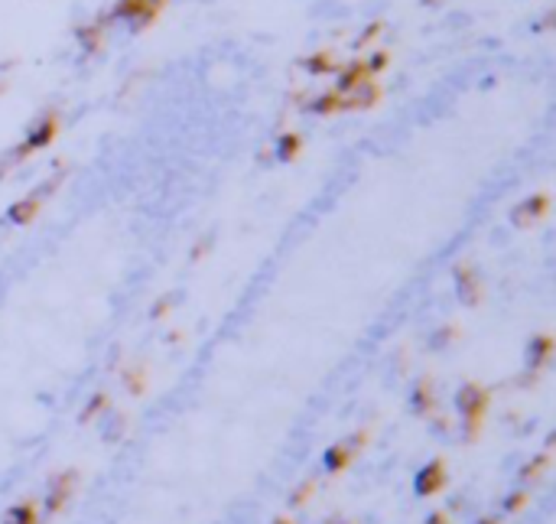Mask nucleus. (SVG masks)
<instances>
[{"mask_svg": "<svg viewBox=\"0 0 556 524\" xmlns=\"http://www.w3.org/2000/svg\"><path fill=\"white\" fill-rule=\"evenodd\" d=\"M299 147H303V140L297 137V134H286V137H280V147H277V157L283 163H290L293 157L299 153Z\"/></svg>", "mask_w": 556, "mask_h": 524, "instance_id": "14", "label": "nucleus"}, {"mask_svg": "<svg viewBox=\"0 0 556 524\" xmlns=\"http://www.w3.org/2000/svg\"><path fill=\"white\" fill-rule=\"evenodd\" d=\"M39 521H43V508H39V501H33V499L13 505L10 512L3 514V524H39Z\"/></svg>", "mask_w": 556, "mask_h": 524, "instance_id": "11", "label": "nucleus"}, {"mask_svg": "<svg viewBox=\"0 0 556 524\" xmlns=\"http://www.w3.org/2000/svg\"><path fill=\"white\" fill-rule=\"evenodd\" d=\"M445 486H449V472H445L443 459L426 462L420 472H417V495H423V499H430V495H436V492H443Z\"/></svg>", "mask_w": 556, "mask_h": 524, "instance_id": "4", "label": "nucleus"}, {"mask_svg": "<svg viewBox=\"0 0 556 524\" xmlns=\"http://www.w3.org/2000/svg\"><path fill=\"white\" fill-rule=\"evenodd\" d=\"M546 466H550V456H546V453H544V456H537V459H533V462H527V466L520 469V479H524V482H537V479L544 475V469H546Z\"/></svg>", "mask_w": 556, "mask_h": 524, "instance_id": "15", "label": "nucleus"}, {"mask_svg": "<svg viewBox=\"0 0 556 524\" xmlns=\"http://www.w3.org/2000/svg\"><path fill=\"white\" fill-rule=\"evenodd\" d=\"M104 407H108V394H95V398H91V404H85V411H82V424L95 420Z\"/></svg>", "mask_w": 556, "mask_h": 524, "instance_id": "18", "label": "nucleus"}, {"mask_svg": "<svg viewBox=\"0 0 556 524\" xmlns=\"http://www.w3.org/2000/svg\"><path fill=\"white\" fill-rule=\"evenodd\" d=\"M527 501H531V492H527V488H520V492H514V495H507L501 508H505V514H518Z\"/></svg>", "mask_w": 556, "mask_h": 524, "instance_id": "17", "label": "nucleus"}, {"mask_svg": "<svg viewBox=\"0 0 556 524\" xmlns=\"http://www.w3.org/2000/svg\"><path fill=\"white\" fill-rule=\"evenodd\" d=\"M124 381H127V391H130V394H143V391H147V368H143V365L130 368V372L124 374Z\"/></svg>", "mask_w": 556, "mask_h": 524, "instance_id": "12", "label": "nucleus"}, {"mask_svg": "<svg viewBox=\"0 0 556 524\" xmlns=\"http://www.w3.org/2000/svg\"><path fill=\"white\" fill-rule=\"evenodd\" d=\"M82 43H85L88 49H98V43H101V33L91 26V30H82Z\"/></svg>", "mask_w": 556, "mask_h": 524, "instance_id": "21", "label": "nucleus"}, {"mask_svg": "<svg viewBox=\"0 0 556 524\" xmlns=\"http://www.w3.org/2000/svg\"><path fill=\"white\" fill-rule=\"evenodd\" d=\"M56 130H59V124H56V117H46V121H39L36 127H33V134L26 137V144L20 150H16V157H26V153H33V150H43L46 144H52V137H56Z\"/></svg>", "mask_w": 556, "mask_h": 524, "instance_id": "8", "label": "nucleus"}, {"mask_svg": "<svg viewBox=\"0 0 556 524\" xmlns=\"http://www.w3.org/2000/svg\"><path fill=\"white\" fill-rule=\"evenodd\" d=\"M75 488H78V472L75 469H65V472L52 475L49 488H46V499H43V512L46 514H59L69 501H72Z\"/></svg>", "mask_w": 556, "mask_h": 524, "instance_id": "3", "label": "nucleus"}, {"mask_svg": "<svg viewBox=\"0 0 556 524\" xmlns=\"http://www.w3.org/2000/svg\"><path fill=\"white\" fill-rule=\"evenodd\" d=\"M550 358H553V336H546V332L533 336L527 342V368H531V374L544 372Z\"/></svg>", "mask_w": 556, "mask_h": 524, "instance_id": "7", "label": "nucleus"}, {"mask_svg": "<svg viewBox=\"0 0 556 524\" xmlns=\"http://www.w3.org/2000/svg\"><path fill=\"white\" fill-rule=\"evenodd\" d=\"M270 524H297V521H293V518H290V514H280V518H273Z\"/></svg>", "mask_w": 556, "mask_h": 524, "instance_id": "24", "label": "nucleus"}, {"mask_svg": "<svg viewBox=\"0 0 556 524\" xmlns=\"http://www.w3.org/2000/svg\"><path fill=\"white\" fill-rule=\"evenodd\" d=\"M312 111L316 114H332V111H342V95L338 91H329V95H322V98L312 101Z\"/></svg>", "mask_w": 556, "mask_h": 524, "instance_id": "13", "label": "nucleus"}, {"mask_svg": "<svg viewBox=\"0 0 556 524\" xmlns=\"http://www.w3.org/2000/svg\"><path fill=\"white\" fill-rule=\"evenodd\" d=\"M306 69L312 75H325V72H335V62L329 52H319V56H312V59H306Z\"/></svg>", "mask_w": 556, "mask_h": 524, "instance_id": "16", "label": "nucleus"}, {"mask_svg": "<svg viewBox=\"0 0 556 524\" xmlns=\"http://www.w3.org/2000/svg\"><path fill=\"white\" fill-rule=\"evenodd\" d=\"M368 443V430H358L351 440H342V443H335V446L325 449V456H322V466H325V472H345L351 462L358 459L361 446Z\"/></svg>", "mask_w": 556, "mask_h": 524, "instance_id": "2", "label": "nucleus"}, {"mask_svg": "<svg viewBox=\"0 0 556 524\" xmlns=\"http://www.w3.org/2000/svg\"><path fill=\"white\" fill-rule=\"evenodd\" d=\"M478 524H501V518L498 514H485V518H478Z\"/></svg>", "mask_w": 556, "mask_h": 524, "instance_id": "23", "label": "nucleus"}, {"mask_svg": "<svg viewBox=\"0 0 556 524\" xmlns=\"http://www.w3.org/2000/svg\"><path fill=\"white\" fill-rule=\"evenodd\" d=\"M413 413H420V417H430L432 411H436V381L432 378H423V381H417V387H413Z\"/></svg>", "mask_w": 556, "mask_h": 524, "instance_id": "9", "label": "nucleus"}, {"mask_svg": "<svg viewBox=\"0 0 556 524\" xmlns=\"http://www.w3.org/2000/svg\"><path fill=\"white\" fill-rule=\"evenodd\" d=\"M39 205H43V196H26V199L13 202L10 209H7V222L13 225H30L33 218L39 215Z\"/></svg>", "mask_w": 556, "mask_h": 524, "instance_id": "10", "label": "nucleus"}, {"mask_svg": "<svg viewBox=\"0 0 556 524\" xmlns=\"http://www.w3.org/2000/svg\"><path fill=\"white\" fill-rule=\"evenodd\" d=\"M491 407V394L488 387L478 385V381H465V385L456 391V411L462 417V433H465V443H475L482 437V424L485 413Z\"/></svg>", "mask_w": 556, "mask_h": 524, "instance_id": "1", "label": "nucleus"}, {"mask_svg": "<svg viewBox=\"0 0 556 524\" xmlns=\"http://www.w3.org/2000/svg\"><path fill=\"white\" fill-rule=\"evenodd\" d=\"M173 306H176V297H163V299H157V306L150 310V316H153V319H163V316H170Z\"/></svg>", "mask_w": 556, "mask_h": 524, "instance_id": "20", "label": "nucleus"}, {"mask_svg": "<svg viewBox=\"0 0 556 524\" xmlns=\"http://www.w3.org/2000/svg\"><path fill=\"white\" fill-rule=\"evenodd\" d=\"M426 524H449V518H445V512H436V514H430Z\"/></svg>", "mask_w": 556, "mask_h": 524, "instance_id": "22", "label": "nucleus"}, {"mask_svg": "<svg viewBox=\"0 0 556 524\" xmlns=\"http://www.w3.org/2000/svg\"><path fill=\"white\" fill-rule=\"evenodd\" d=\"M312 492H316V482L309 479V482H303V486H299L297 492L290 495V508H303V505H306V501L312 499Z\"/></svg>", "mask_w": 556, "mask_h": 524, "instance_id": "19", "label": "nucleus"}, {"mask_svg": "<svg viewBox=\"0 0 556 524\" xmlns=\"http://www.w3.org/2000/svg\"><path fill=\"white\" fill-rule=\"evenodd\" d=\"M456 290L465 306H478L482 303V277H478V271L469 267V264L456 267Z\"/></svg>", "mask_w": 556, "mask_h": 524, "instance_id": "5", "label": "nucleus"}, {"mask_svg": "<svg viewBox=\"0 0 556 524\" xmlns=\"http://www.w3.org/2000/svg\"><path fill=\"white\" fill-rule=\"evenodd\" d=\"M546 209H550V199H546L544 192H537V196H531V199H524L511 212V222L518 225V228H531V225H537L540 218L546 215Z\"/></svg>", "mask_w": 556, "mask_h": 524, "instance_id": "6", "label": "nucleus"}]
</instances>
